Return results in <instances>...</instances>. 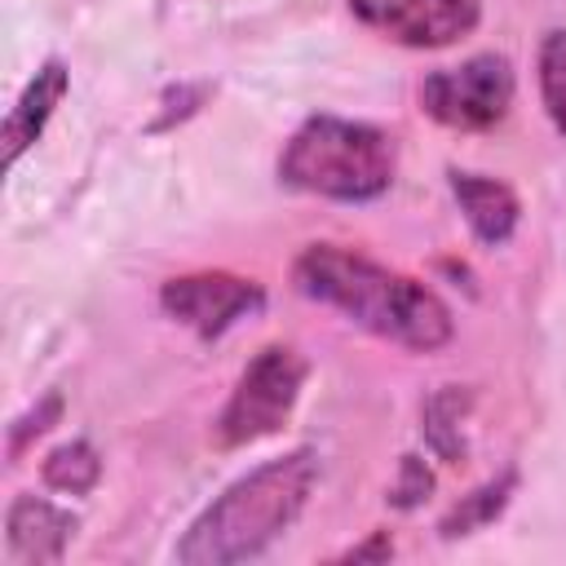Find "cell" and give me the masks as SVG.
Masks as SVG:
<instances>
[{
  "label": "cell",
  "mask_w": 566,
  "mask_h": 566,
  "mask_svg": "<svg viewBox=\"0 0 566 566\" xmlns=\"http://www.w3.org/2000/svg\"><path fill=\"white\" fill-rule=\"evenodd\" d=\"M292 283L301 296L340 310L349 323L402 349L429 354L455 332L451 310L433 287L336 243H310L292 265Z\"/></svg>",
  "instance_id": "cell-1"
},
{
  "label": "cell",
  "mask_w": 566,
  "mask_h": 566,
  "mask_svg": "<svg viewBox=\"0 0 566 566\" xmlns=\"http://www.w3.org/2000/svg\"><path fill=\"white\" fill-rule=\"evenodd\" d=\"M318 482V455L292 451L256 464L239 482H230L181 535L177 562L186 566H230L265 553L305 509Z\"/></svg>",
  "instance_id": "cell-2"
},
{
  "label": "cell",
  "mask_w": 566,
  "mask_h": 566,
  "mask_svg": "<svg viewBox=\"0 0 566 566\" xmlns=\"http://www.w3.org/2000/svg\"><path fill=\"white\" fill-rule=\"evenodd\" d=\"M398 168L394 137L363 119L310 115L279 155V177L292 190L363 203L389 190Z\"/></svg>",
  "instance_id": "cell-3"
},
{
  "label": "cell",
  "mask_w": 566,
  "mask_h": 566,
  "mask_svg": "<svg viewBox=\"0 0 566 566\" xmlns=\"http://www.w3.org/2000/svg\"><path fill=\"white\" fill-rule=\"evenodd\" d=\"M305 385V358L292 345H265L239 376L230 402L217 416L221 447H248L283 429Z\"/></svg>",
  "instance_id": "cell-4"
},
{
  "label": "cell",
  "mask_w": 566,
  "mask_h": 566,
  "mask_svg": "<svg viewBox=\"0 0 566 566\" xmlns=\"http://www.w3.org/2000/svg\"><path fill=\"white\" fill-rule=\"evenodd\" d=\"M513 66L500 53H478L460 66H438L420 80V106L447 128L478 133L509 115L513 106Z\"/></svg>",
  "instance_id": "cell-5"
},
{
  "label": "cell",
  "mask_w": 566,
  "mask_h": 566,
  "mask_svg": "<svg viewBox=\"0 0 566 566\" xmlns=\"http://www.w3.org/2000/svg\"><path fill=\"white\" fill-rule=\"evenodd\" d=\"M159 305L177 323H186L195 336L212 340L226 327H234L239 318L256 314L265 305V292L252 279H239V274H226V270H203V274L168 279L164 292H159Z\"/></svg>",
  "instance_id": "cell-6"
},
{
  "label": "cell",
  "mask_w": 566,
  "mask_h": 566,
  "mask_svg": "<svg viewBox=\"0 0 566 566\" xmlns=\"http://www.w3.org/2000/svg\"><path fill=\"white\" fill-rule=\"evenodd\" d=\"M349 13L407 49H447L482 18L478 0H349Z\"/></svg>",
  "instance_id": "cell-7"
},
{
  "label": "cell",
  "mask_w": 566,
  "mask_h": 566,
  "mask_svg": "<svg viewBox=\"0 0 566 566\" xmlns=\"http://www.w3.org/2000/svg\"><path fill=\"white\" fill-rule=\"evenodd\" d=\"M451 195H455V203H460V212H464V221H469V230L482 239V243H509L513 239V230H517V221H522V203H517V195L504 186V181H495V177H486V172H451Z\"/></svg>",
  "instance_id": "cell-8"
},
{
  "label": "cell",
  "mask_w": 566,
  "mask_h": 566,
  "mask_svg": "<svg viewBox=\"0 0 566 566\" xmlns=\"http://www.w3.org/2000/svg\"><path fill=\"white\" fill-rule=\"evenodd\" d=\"M75 517L40 495H18L9 509V553L22 562H62Z\"/></svg>",
  "instance_id": "cell-9"
},
{
  "label": "cell",
  "mask_w": 566,
  "mask_h": 566,
  "mask_svg": "<svg viewBox=\"0 0 566 566\" xmlns=\"http://www.w3.org/2000/svg\"><path fill=\"white\" fill-rule=\"evenodd\" d=\"M66 84H71V75H66V66L57 62V57H49L35 75H31V84L22 88V97L13 102V111H9V119H4V159L13 164L40 133H44V124H49V115L57 111V102L66 97Z\"/></svg>",
  "instance_id": "cell-10"
},
{
  "label": "cell",
  "mask_w": 566,
  "mask_h": 566,
  "mask_svg": "<svg viewBox=\"0 0 566 566\" xmlns=\"http://www.w3.org/2000/svg\"><path fill=\"white\" fill-rule=\"evenodd\" d=\"M539 97L553 128L566 137V27L548 31L539 44Z\"/></svg>",
  "instance_id": "cell-11"
},
{
  "label": "cell",
  "mask_w": 566,
  "mask_h": 566,
  "mask_svg": "<svg viewBox=\"0 0 566 566\" xmlns=\"http://www.w3.org/2000/svg\"><path fill=\"white\" fill-rule=\"evenodd\" d=\"M97 473H102V460H97V451H93L88 442H66V447H57V451L44 460V482H49L53 491L80 495V491H88V486L97 482Z\"/></svg>",
  "instance_id": "cell-12"
},
{
  "label": "cell",
  "mask_w": 566,
  "mask_h": 566,
  "mask_svg": "<svg viewBox=\"0 0 566 566\" xmlns=\"http://www.w3.org/2000/svg\"><path fill=\"white\" fill-rule=\"evenodd\" d=\"M509 486H513V473H504L500 482H486L482 491H473V495L442 522V535H464V531L482 526L486 517H495V513L504 509V500H509Z\"/></svg>",
  "instance_id": "cell-13"
}]
</instances>
